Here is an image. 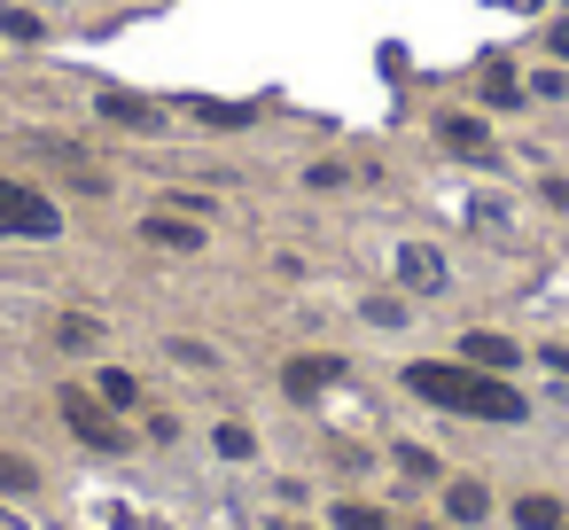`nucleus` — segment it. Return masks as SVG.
Wrapping results in <instances>:
<instances>
[{
	"label": "nucleus",
	"mask_w": 569,
	"mask_h": 530,
	"mask_svg": "<svg viewBox=\"0 0 569 530\" xmlns=\"http://www.w3.org/2000/svg\"><path fill=\"white\" fill-rule=\"evenodd\" d=\"M561 530H569V522H561Z\"/></svg>",
	"instance_id": "22"
},
{
	"label": "nucleus",
	"mask_w": 569,
	"mask_h": 530,
	"mask_svg": "<svg viewBox=\"0 0 569 530\" xmlns=\"http://www.w3.org/2000/svg\"><path fill=\"white\" fill-rule=\"evenodd\" d=\"M63 421H71V429H79L94 452H118V444H126V429H118V421H110V413H102L87 390H63Z\"/></svg>",
	"instance_id": "3"
},
{
	"label": "nucleus",
	"mask_w": 569,
	"mask_h": 530,
	"mask_svg": "<svg viewBox=\"0 0 569 530\" xmlns=\"http://www.w3.org/2000/svg\"><path fill=\"white\" fill-rule=\"evenodd\" d=\"M40 476H32V460H17V452H0V491H32Z\"/></svg>",
	"instance_id": "12"
},
{
	"label": "nucleus",
	"mask_w": 569,
	"mask_h": 530,
	"mask_svg": "<svg viewBox=\"0 0 569 530\" xmlns=\"http://www.w3.org/2000/svg\"><path fill=\"white\" fill-rule=\"evenodd\" d=\"M63 219H56V203L48 196H32L24 180H0V234H17V242H48Z\"/></svg>",
	"instance_id": "2"
},
{
	"label": "nucleus",
	"mask_w": 569,
	"mask_h": 530,
	"mask_svg": "<svg viewBox=\"0 0 569 530\" xmlns=\"http://www.w3.org/2000/svg\"><path fill=\"white\" fill-rule=\"evenodd\" d=\"M196 118H203V126H242L250 110H227V102H196Z\"/></svg>",
	"instance_id": "18"
},
{
	"label": "nucleus",
	"mask_w": 569,
	"mask_h": 530,
	"mask_svg": "<svg viewBox=\"0 0 569 530\" xmlns=\"http://www.w3.org/2000/svg\"><path fill=\"white\" fill-rule=\"evenodd\" d=\"M102 118H110V126H133V133H149V126H157V110H149V102H133V94H102Z\"/></svg>",
	"instance_id": "9"
},
{
	"label": "nucleus",
	"mask_w": 569,
	"mask_h": 530,
	"mask_svg": "<svg viewBox=\"0 0 569 530\" xmlns=\"http://www.w3.org/2000/svg\"><path fill=\"white\" fill-rule=\"evenodd\" d=\"M398 468H406V476H437V460H429L421 444H406V452H398Z\"/></svg>",
	"instance_id": "19"
},
{
	"label": "nucleus",
	"mask_w": 569,
	"mask_h": 530,
	"mask_svg": "<svg viewBox=\"0 0 569 530\" xmlns=\"http://www.w3.org/2000/svg\"><path fill=\"white\" fill-rule=\"evenodd\" d=\"M336 530H390L375 507H336Z\"/></svg>",
	"instance_id": "14"
},
{
	"label": "nucleus",
	"mask_w": 569,
	"mask_h": 530,
	"mask_svg": "<svg viewBox=\"0 0 569 530\" xmlns=\"http://www.w3.org/2000/svg\"><path fill=\"white\" fill-rule=\"evenodd\" d=\"M336 374H343L336 359H289V374H281V390H289V398H320V390H328Z\"/></svg>",
	"instance_id": "6"
},
{
	"label": "nucleus",
	"mask_w": 569,
	"mask_h": 530,
	"mask_svg": "<svg viewBox=\"0 0 569 530\" xmlns=\"http://www.w3.org/2000/svg\"><path fill=\"white\" fill-rule=\"evenodd\" d=\"M515 522H522V530H561V507H553V499H522Z\"/></svg>",
	"instance_id": "11"
},
{
	"label": "nucleus",
	"mask_w": 569,
	"mask_h": 530,
	"mask_svg": "<svg viewBox=\"0 0 569 530\" xmlns=\"http://www.w3.org/2000/svg\"><path fill=\"white\" fill-rule=\"evenodd\" d=\"M413 382V398H429V406H452V413H476V421H522L530 406L499 382V374H483V367H413L406 374Z\"/></svg>",
	"instance_id": "1"
},
{
	"label": "nucleus",
	"mask_w": 569,
	"mask_h": 530,
	"mask_svg": "<svg viewBox=\"0 0 569 530\" xmlns=\"http://www.w3.org/2000/svg\"><path fill=\"white\" fill-rule=\"evenodd\" d=\"M0 32H9V40H40V24L24 9H0Z\"/></svg>",
	"instance_id": "17"
},
{
	"label": "nucleus",
	"mask_w": 569,
	"mask_h": 530,
	"mask_svg": "<svg viewBox=\"0 0 569 530\" xmlns=\"http://www.w3.org/2000/svg\"><path fill=\"white\" fill-rule=\"evenodd\" d=\"M219 452H227V460H250V429L227 421V429H219Z\"/></svg>",
	"instance_id": "16"
},
{
	"label": "nucleus",
	"mask_w": 569,
	"mask_h": 530,
	"mask_svg": "<svg viewBox=\"0 0 569 530\" xmlns=\"http://www.w3.org/2000/svg\"><path fill=\"white\" fill-rule=\"evenodd\" d=\"M445 507H452L460 522H476V514L491 507V491H483V483H452V491H445Z\"/></svg>",
	"instance_id": "10"
},
{
	"label": "nucleus",
	"mask_w": 569,
	"mask_h": 530,
	"mask_svg": "<svg viewBox=\"0 0 569 530\" xmlns=\"http://www.w3.org/2000/svg\"><path fill=\"white\" fill-rule=\"evenodd\" d=\"M102 398H110V406H133V374L110 367V374H102Z\"/></svg>",
	"instance_id": "15"
},
{
	"label": "nucleus",
	"mask_w": 569,
	"mask_h": 530,
	"mask_svg": "<svg viewBox=\"0 0 569 530\" xmlns=\"http://www.w3.org/2000/svg\"><path fill=\"white\" fill-rule=\"evenodd\" d=\"M398 281L421 289V297H437V289H445V258H437L429 242H398Z\"/></svg>",
	"instance_id": "4"
},
{
	"label": "nucleus",
	"mask_w": 569,
	"mask_h": 530,
	"mask_svg": "<svg viewBox=\"0 0 569 530\" xmlns=\"http://www.w3.org/2000/svg\"><path fill=\"white\" fill-rule=\"evenodd\" d=\"M141 234H149L157 250H203V227H188V219H172V211H164V219H149Z\"/></svg>",
	"instance_id": "8"
},
{
	"label": "nucleus",
	"mask_w": 569,
	"mask_h": 530,
	"mask_svg": "<svg viewBox=\"0 0 569 530\" xmlns=\"http://www.w3.org/2000/svg\"><path fill=\"white\" fill-rule=\"evenodd\" d=\"M437 133H445V149H460V157H491V133H483V118H445Z\"/></svg>",
	"instance_id": "7"
},
{
	"label": "nucleus",
	"mask_w": 569,
	"mask_h": 530,
	"mask_svg": "<svg viewBox=\"0 0 569 530\" xmlns=\"http://www.w3.org/2000/svg\"><path fill=\"white\" fill-rule=\"evenodd\" d=\"M553 56H569V17H561V24H553Z\"/></svg>",
	"instance_id": "21"
},
{
	"label": "nucleus",
	"mask_w": 569,
	"mask_h": 530,
	"mask_svg": "<svg viewBox=\"0 0 569 530\" xmlns=\"http://www.w3.org/2000/svg\"><path fill=\"white\" fill-rule=\"evenodd\" d=\"M460 359H468V367H483V374H499V367H515L522 351H515L507 336H483V328H476V336H460Z\"/></svg>",
	"instance_id": "5"
},
{
	"label": "nucleus",
	"mask_w": 569,
	"mask_h": 530,
	"mask_svg": "<svg viewBox=\"0 0 569 530\" xmlns=\"http://www.w3.org/2000/svg\"><path fill=\"white\" fill-rule=\"evenodd\" d=\"M546 367H553V374L569 382V343H553V351H546Z\"/></svg>",
	"instance_id": "20"
},
{
	"label": "nucleus",
	"mask_w": 569,
	"mask_h": 530,
	"mask_svg": "<svg viewBox=\"0 0 569 530\" xmlns=\"http://www.w3.org/2000/svg\"><path fill=\"white\" fill-rule=\"evenodd\" d=\"M515 94H522V87H515V71H483V102H491V110H507Z\"/></svg>",
	"instance_id": "13"
}]
</instances>
